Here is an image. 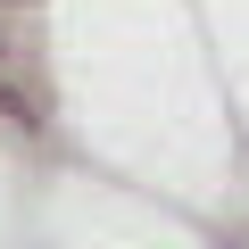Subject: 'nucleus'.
I'll use <instances>...</instances> for the list:
<instances>
[{
    "label": "nucleus",
    "mask_w": 249,
    "mask_h": 249,
    "mask_svg": "<svg viewBox=\"0 0 249 249\" xmlns=\"http://www.w3.org/2000/svg\"><path fill=\"white\" fill-rule=\"evenodd\" d=\"M0 116H9V124H25V133H34V124H42V100H34L25 83H9V75H0Z\"/></svg>",
    "instance_id": "obj_1"
}]
</instances>
